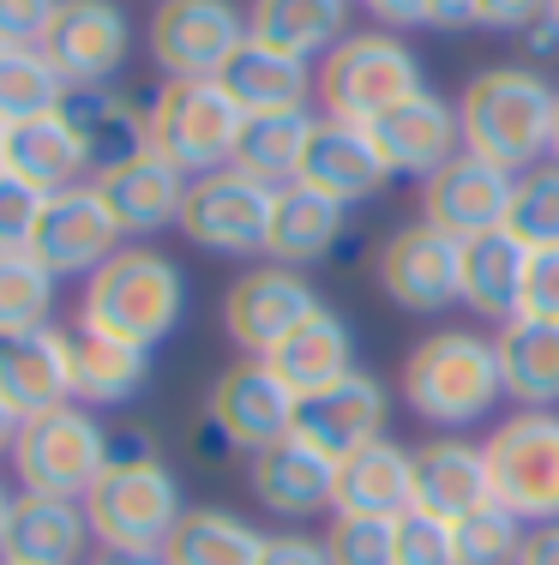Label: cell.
Here are the masks:
<instances>
[{
    "label": "cell",
    "mask_w": 559,
    "mask_h": 565,
    "mask_svg": "<svg viewBox=\"0 0 559 565\" xmlns=\"http://www.w3.org/2000/svg\"><path fill=\"white\" fill-rule=\"evenodd\" d=\"M553 109H559V85H548L536 66H482L458 97L463 151L487 157L512 174L548 163Z\"/></svg>",
    "instance_id": "1"
},
{
    "label": "cell",
    "mask_w": 559,
    "mask_h": 565,
    "mask_svg": "<svg viewBox=\"0 0 559 565\" xmlns=\"http://www.w3.org/2000/svg\"><path fill=\"white\" fill-rule=\"evenodd\" d=\"M85 518H90V535H97L103 554L163 559L175 523L186 518V500H181L175 469L132 439V446H115L109 463H103V476L90 481Z\"/></svg>",
    "instance_id": "2"
},
{
    "label": "cell",
    "mask_w": 559,
    "mask_h": 565,
    "mask_svg": "<svg viewBox=\"0 0 559 565\" xmlns=\"http://www.w3.org/2000/svg\"><path fill=\"white\" fill-rule=\"evenodd\" d=\"M181 313H186L181 265L157 247H139V241H127L103 271H90L85 295H78V326L132 349H157L181 326Z\"/></svg>",
    "instance_id": "3"
},
{
    "label": "cell",
    "mask_w": 559,
    "mask_h": 565,
    "mask_svg": "<svg viewBox=\"0 0 559 565\" xmlns=\"http://www.w3.org/2000/svg\"><path fill=\"white\" fill-rule=\"evenodd\" d=\"M505 397V380H499V349L494 338L482 331H433L409 349L404 361V403L433 427H470V422H487L494 403Z\"/></svg>",
    "instance_id": "4"
},
{
    "label": "cell",
    "mask_w": 559,
    "mask_h": 565,
    "mask_svg": "<svg viewBox=\"0 0 559 565\" xmlns=\"http://www.w3.org/2000/svg\"><path fill=\"white\" fill-rule=\"evenodd\" d=\"M421 90H428V73H421L416 49L391 31H350L331 55H319V103L331 120L373 127Z\"/></svg>",
    "instance_id": "5"
},
{
    "label": "cell",
    "mask_w": 559,
    "mask_h": 565,
    "mask_svg": "<svg viewBox=\"0 0 559 565\" xmlns=\"http://www.w3.org/2000/svg\"><path fill=\"white\" fill-rule=\"evenodd\" d=\"M247 115L217 78H163L151 97V151H163L181 174H211L235 163Z\"/></svg>",
    "instance_id": "6"
},
{
    "label": "cell",
    "mask_w": 559,
    "mask_h": 565,
    "mask_svg": "<svg viewBox=\"0 0 559 565\" xmlns=\"http://www.w3.org/2000/svg\"><path fill=\"white\" fill-rule=\"evenodd\" d=\"M115 439L103 434V422L85 409V403H61V409H43L31 422H19V439H12V469H19L24 493H61V500H85L90 481L103 476Z\"/></svg>",
    "instance_id": "7"
},
{
    "label": "cell",
    "mask_w": 559,
    "mask_h": 565,
    "mask_svg": "<svg viewBox=\"0 0 559 565\" xmlns=\"http://www.w3.org/2000/svg\"><path fill=\"white\" fill-rule=\"evenodd\" d=\"M487 488L524 523H559V415L517 409L487 439Z\"/></svg>",
    "instance_id": "8"
},
{
    "label": "cell",
    "mask_w": 559,
    "mask_h": 565,
    "mask_svg": "<svg viewBox=\"0 0 559 565\" xmlns=\"http://www.w3.org/2000/svg\"><path fill=\"white\" fill-rule=\"evenodd\" d=\"M271 205L277 186L252 181L247 169H211L186 186L181 205V235L198 253H217V259H265V241H271Z\"/></svg>",
    "instance_id": "9"
},
{
    "label": "cell",
    "mask_w": 559,
    "mask_h": 565,
    "mask_svg": "<svg viewBox=\"0 0 559 565\" xmlns=\"http://www.w3.org/2000/svg\"><path fill=\"white\" fill-rule=\"evenodd\" d=\"M144 43L163 78H217L247 43V12L235 0H157Z\"/></svg>",
    "instance_id": "10"
},
{
    "label": "cell",
    "mask_w": 559,
    "mask_h": 565,
    "mask_svg": "<svg viewBox=\"0 0 559 565\" xmlns=\"http://www.w3.org/2000/svg\"><path fill=\"white\" fill-rule=\"evenodd\" d=\"M295 415H301V397L277 380L271 361H235V367H223L205 397V422L223 434V446H235L247 457L295 434Z\"/></svg>",
    "instance_id": "11"
},
{
    "label": "cell",
    "mask_w": 559,
    "mask_h": 565,
    "mask_svg": "<svg viewBox=\"0 0 559 565\" xmlns=\"http://www.w3.org/2000/svg\"><path fill=\"white\" fill-rule=\"evenodd\" d=\"M379 289L404 313H445L463 301V241H451L433 223H409L379 247Z\"/></svg>",
    "instance_id": "12"
},
{
    "label": "cell",
    "mask_w": 559,
    "mask_h": 565,
    "mask_svg": "<svg viewBox=\"0 0 559 565\" xmlns=\"http://www.w3.org/2000/svg\"><path fill=\"white\" fill-rule=\"evenodd\" d=\"M127 247L121 223L109 217L97 186H66V193L43 199V217H36V235H31V259L43 265L49 277H90Z\"/></svg>",
    "instance_id": "13"
},
{
    "label": "cell",
    "mask_w": 559,
    "mask_h": 565,
    "mask_svg": "<svg viewBox=\"0 0 559 565\" xmlns=\"http://www.w3.org/2000/svg\"><path fill=\"white\" fill-rule=\"evenodd\" d=\"M313 307H319V295H313L308 277L265 259V265H252V271H241L229 282V295H223V331H229V343L241 349L247 361H265Z\"/></svg>",
    "instance_id": "14"
},
{
    "label": "cell",
    "mask_w": 559,
    "mask_h": 565,
    "mask_svg": "<svg viewBox=\"0 0 559 565\" xmlns=\"http://www.w3.org/2000/svg\"><path fill=\"white\" fill-rule=\"evenodd\" d=\"M43 55L55 61L66 85H115V73L132 55V24L121 0H61Z\"/></svg>",
    "instance_id": "15"
},
{
    "label": "cell",
    "mask_w": 559,
    "mask_h": 565,
    "mask_svg": "<svg viewBox=\"0 0 559 565\" xmlns=\"http://www.w3.org/2000/svg\"><path fill=\"white\" fill-rule=\"evenodd\" d=\"M512 169L487 163L475 151H458L445 169H433L421 181V223L445 228L451 241L487 235V228L505 223V205H512Z\"/></svg>",
    "instance_id": "16"
},
{
    "label": "cell",
    "mask_w": 559,
    "mask_h": 565,
    "mask_svg": "<svg viewBox=\"0 0 559 565\" xmlns=\"http://www.w3.org/2000/svg\"><path fill=\"white\" fill-rule=\"evenodd\" d=\"M247 488L271 518H313V511L337 505V457L289 434L247 457Z\"/></svg>",
    "instance_id": "17"
},
{
    "label": "cell",
    "mask_w": 559,
    "mask_h": 565,
    "mask_svg": "<svg viewBox=\"0 0 559 565\" xmlns=\"http://www.w3.org/2000/svg\"><path fill=\"white\" fill-rule=\"evenodd\" d=\"M109 205V217L121 223V235H157V228H181V205H186V186L193 174H181L163 151H139L127 163L103 169L90 181Z\"/></svg>",
    "instance_id": "18"
},
{
    "label": "cell",
    "mask_w": 559,
    "mask_h": 565,
    "mask_svg": "<svg viewBox=\"0 0 559 565\" xmlns=\"http://www.w3.org/2000/svg\"><path fill=\"white\" fill-rule=\"evenodd\" d=\"M295 181L313 186V193H325V199H337V205L350 211V205H367L373 193H385L391 169H385V157H379V145H373L367 127L325 115L308 139V157H301Z\"/></svg>",
    "instance_id": "19"
},
{
    "label": "cell",
    "mask_w": 559,
    "mask_h": 565,
    "mask_svg": "<svg viewBox=\"0 0 559 565\" xmlns=\"http://www.w3.org/2000/svg\"><path fill=\"white\" fill-rule=\"evenodd\" d=\"M61 120L73 127L78 151H85L90 181H97L103 169L127 163V157L151 151V109H139V103L115 85H66Z\"/></svg>",
    "instance_id": "20"
},
{
    "label": "cell",
    "mask_w": 559,
    "mask_h": 565,
    "mask_svg": "<svg viewBox=\"0 0 559 565\" xmlns=\"http://www.w3.org/2000/svg\"><path fill=\"white\" fill-rule=\"evenodd\" d=\"M385 415H391V392H385L373 373H350V380H337V385H325V392L301 397L295 434L343 463L350 451L385 439Z\"/></svg>",
    "instance_id": "21"
},
{
    "label": "cell",
    "mask_w": 559,
    "mask_h": 565,
    "mask_svg": "<svg viewBox=\"0 0 559 565\" xmlns=\"http://www.w3.org/2000/svg\"><path fill=\"white\" fill-rule=\"evenodd\" d=\"M367 132H373V145H379L385 169H391V174H416V181H428L433 169H445L451 157L463 151L458 103L433 97V90H421V97L397 103V109L379 115Z\"/></svg>",
    "instance_id": "22"
},
{
    "label": "cell",
    "mask_w": 559,
    "mask_h": 565,
    "mask_svg": "<svg viewBox=\"0 0 559 565\" xmlns=\"http://www.w3.org/2000/svg\"><path fill=\"white\" fill-rule=\"evenodd\" d=\"M0 403L19 422L43 409L73 403V367H66V331L36 326V331H12L0 338Z\"/></svg>",
    "instance_id": "23"
},
{
    "label": "cell",
    "mask_w": 559,
    "mask_h": 565,
    "mask_svg": "<svg viewBox=\"0 0 559 565\" xmlns=\"http://www.w3.org/2000/svg\"><path fill=\"white\" fill-rule=\"evenodd\" d=\"M97 542L85 518V500H61V493H24L12 500L7 542L0 559L12 565H85V547Z\"/></svg>",
    "instance_id": "24"
},
{
    "label": "cell",
    "mask_w": 559,
    "mask_h": 565,
    "mask_svg": "<svg viewBox=\"0 0 559 565\" xmlns=\"http://www.w3.org/2000/svg\"><path fill=\"white\" fill-rule=\"evenodd\" d=\"M265 361H271L277 380H283L295 397H313V392H325V385H337V380L355 373V331H350V319H343L337 307L319 301Z\"/></svg>",
    "instance_id": "25"
},
{
    "label": "cell",
    "mask_w": 559,
    "mask_h": 565,
    "mask_svg": "<svg viewBox=\"0 0 559 565\" xmlns=\"http://www.w3.org/2000/svg\"><path fill=\"white\" fill-rule=\"evenodd\" d=\"M217 85L235 97L241 115H283V109H308V97L319 90V73L301 55H283V49L247 36L235 49V61L217 73Z\"/></svg>",
    "instance_id": "26"
},
{
    "label": "cell",
    "mask_w": 559,
    "mask_h": 565,
    "mask_svg": "<svg viewBox=\"0 0 559 565\" xmlns=\"http://www.w3.org/2000/svg\"><path fill=\"white\" fill-rule=\"evenodd\" d=\"M524 277H529V247L512 228H487V235L463 241V307L475 319L512 326L524 313Z\"/></svg>",
    "instance_id": "27"
},
{
    "label": "cell",
    "mask_w": 559,
    "mask_h": 565,
    "mask_svg": "<svg viewBox=\"0 0 559 565\" xmlns=\"http://www.w3.org/2000/svg\"><path fill=\"white\" fill-rule=\"evenodd\" d=\"M343 217H350V211H343L337 199L313 193V186H301V181L277 186L265 259H271V265H289V271H313L319 259H331V253H337Z\"/></svg>",
    "instance_id": "28"
},
{
    "label": "cell",
    "mask_w": 559,
    "mask_h": 565,
    "mask_svg": "<svg viewBox=\"0 0 559 565\" xmlns=\"http://www.w3.org/2000/svg\"><path fill=\"white\" fill-rule=\"evenodd\" d=\"M487 500H494V488H487V451L482 446H470L458 434H439L416 451V505L421 511L458 523Z\"/></svg>",
    "instance_id": "29"
},
{
    "label": "cell",
    "mask_w": 559,
    "mask_h": 565,
    "mask_svg": "<svg viewBox=\"0 0 559 565\" xmlns=\"http://www.w3.org/2000/svg\"><path fill=\"white\" fill-rule=\"evenodd\" d=\"M416 505V451L397 439H373L337 463V505L331 511H362V518H404Z\"/></svg>",
    "instance_id": "30"
},
{
    "label": "cell",
    "mask_w": 559,
    "mask_h": 565,
    "mask_svg": "<svg viewBox=\"0 0 559 565\" xmlns=\"http://www.w3.org/2000/svg\"><path fill=\"white\" fill-rule=\"evenodd\" d=\"M66 367H73V403L85 409H115V403H132L151 380V349L115 343L103 331H66Z\"/></svg>",
    "instance_id": "31"
},
{
    "label": "cell",
    "mask_w": 559,
    "mask_h": 565,
    "mask_svg": "<svg viewBox=\"0 0 559 565\" xmlns=\"http://www.w3.org/2000/svg\"><path fill=\"white\" fill-rule=\"evenodd\" d=\"M499 380L517 409H559V319L517 313L512 326L494 331Z\"/></svg>",
    "instance_id": "32"
},
{
    "label": "cell",
    "mask_w": 559,
    "mask_h": 565,
    "mask_svg": "<svg viewBox=\"0 0 559 565\" xmlns=\"http://www.w3.org/2000/svg\"><path fill=\"white\" fill-rule=\"evenodd\" d=\"M7 174L24 186H36L43 199L90 181V163H85V151H78L73 127L61 120V109L24 120V127H7Z\"/></svg>",
    "instance_id": "33"
},
{
    "label": "cell",
    "mask_w": 559,
    "mask_h": 565,
    "mask_svg": "<svg viewBox=\"0 0 559 565\" xmlns=\"http://www.w3.org/2000/svg\"><path fill=\"white\" fill-rule=\"evenodd\" d=\"M247 36L283 49V55H331L350 36V0H252Z\"/></svg>",
    "instance_id": "34"
},
{
    "label": "cell",
    "mask_w": 559,
    "mask_h": 565,
    "mask_svg": "<svg viewBox=\"0 0 559 565\" xmlns=\"http://www.w3.org/2000/svg\"><path fill=\"white\" fill-rule=\"evenodd\" d=\"M265 535L223 505H186L163 547V565H259Z\"/></svg>",
    "instance_id": "35"
},
{
    "label": "cell",
    "mask_w": 559,
    "mask_h": 565,
    "mask_svg": "<svg viewBox=\"0 0 559 565\" xmlns=\"http://www.w3.org/2000/svg\"><path fill=\"white\" fill-rule=\"evenodd\" d=\"M319 120L308 109H283V115H247L241 127V145H235V169H247L252 181L265 186H289L308 157V139H313Z\"/></svg>",
    "instance_id": "36"
},
{
    "label": "cell",
    "mask_w": 559,
    "mask_h": 565,
    "mask_svg": "<svg viewBox=\"0 0 559 565\" xmlns=\"http://www.w3.org/2000/svg\"><path fill=\"white\" fill-rule=\"evenodd\" d=\"M66 78L43 49H0V127H24L36 115H55Z\"/></svg>",
    "instance_id": "37"
},
{
    "label": "cell",
    "mask_w": 559,
    "mask_h": 565,
    "mask_svg": "<svg viewBox=\"0 0 559 565\" xmlns=\"http://www.w3.org/2000/svg\"><path fill=\"white\" fill-rule=\"evenodd\" d=\"M55 289H61V277H49L31 253H0V338L49 326Z\"/></svg>",
    "instance_id": "38"
},
{
    "label": "cell",
    "mask_w": 559,
    "mask_h": 565,
    "mask_svg": "<svg viewBox=\"0 0 559 565\" xmlns=\"http://www.w3.org/2000/svg\"><path fill=\"white\" fill-rule=\"evenodd\" d=\"M529 253L559 247V163H536L512 181V205H505V223Z\"/></svg>",
    "instance_id": "39"
},
{
    "label": "cell",
    "mask_w": 559,
    "mask_h": 565,
    "mask_svg": "<svg viewBox=\"0 0 559 565\" xmlns=\"http://www.w3.org/2000/svg\"><path fill=\"white\" fill-rule=\"evenodd\" d=\"M451 542H458V565H517L529 530H524L517 511H505L499 500H487V505H475L470 518L451 523Z\"/></svg>",
    "instance_id": "40"
},
{
    "label": "cell",
    "mask_w": 559,
    "mask_h": 565,
    "mask_svg": "<svg viewBox=\"0 0 559 565\" xmlns=\"http://www.w3.org/2000/svg\"><path fill=\"white\" fill-rule=\"evenodd\" d=\"M331 565H397V518H362V511H337L325 530Z\"/></svg>",
    "instance_id": "41"
},
{
    "label": "cell",
    "mask_w": 559,
    "mask_h": 565,
    "mask_svg": "<svg viewBox=\"0 0 559 565\" xmlns=\"http://www.w3.org/2000/svg\"><path fill=\"white\" fill-rule=\"evenodd\" d=\"M397 565H458V542H451V523L433 511L409 505L397 518Z\"/></svg>",
    "instance_id": "42"
},
{
    "label": "cell",
    "mask_w": 559,
    "mask_h": 565,
    "mask_svg": "<svg viewBox=\"0 0 559 565\" xmlns=\"http://www.w3.org/2000/svg\"><path fill=\"white\" fill-rule=\"evenodd\" d=\"M36 217H43V193L12 174H0V253H24L36 235Z\"/></svg>",
    "instance_id": "43"
},
{
    "label": "cell",
    "mask_w": 559,
    "mask_h": 565,
    "mask_svg": "<svg viewBox=\"0 0 559 565\" xmlns=\"http://www.w3.org/2000/svg\"><path fill=\"white\" fill-rule=\"evenodd\" d=\"M61 0H0V49H43Z\"/></svg>",
    "instance_id": "44"
},
{
    "label": "cell",
    "mask_w": 559,
    "mask_h": 565,
    "mask_svg": "<svg viewBox=\"0 0 559 565\" xmlns=\"http://www.w3.org/2000/svg\"><path fill=\"white\" fill-rule=\"evenodd\" d=\"M524 313L529 319H559V247L529 253V277H524Z\"/></svg>",
    "instance_id": "45"
},
{
    "label": "cell",
    "mask_w": 559,
    "mask_h": 565,
    "mask_svg": "<svg viewBox=\"0 0 559 565\" xmlns=\"http://www.w3.org/2000/svg\"><path fill=\"white\" fill-rule=\"evenodd\" d=\"M259 565H331V554H325V542H313L301 530H277V535H265Z\"/></svg>",
    "instance_id": "46"
},
{
    "label": "cell",
    "mask_w": 559,
    "mask_h": 565,
    "mask_svg": "<svg viewBox=\"0 0 559 565\" xmlns=\"http://www.w3.org/2000/svg\"><path fill=\"white\" fill-rule=\"evenodd\" d=\"M548 19V0H482V31H517Z\"/></svg>",
    "instance_id": "47"
},
{
    "label": "cell",
    "mask_w": 559,
    "mask_h": 565,
    "mask_svg": "<svg viewBox=\"0 0 559 565\" xmlns=\"http://www.w3.org/2000/svg\"><path fill=\"white\" fill-rule=\"evenodd\" d=\"M362 7L385 31H416V24H428V0H362Z\"/></svg>",
    "instance_id": "48"
},
{
    "label": "cell",
    "mask_w": 559,
    "mask_h": 565,
    "mask_svg": "<svg viewBox=\"0 0 559 565\" xmlns=\"http://www.w3.org/2000/svg\"><path fill=\"white\" fill-rule=\"evenodd\" d=\"M428 24L433 31H470V24H482V0H428Z\"/></svg>",
    "instance_id": "49"
},
{
    "label": "cell",
    "mask_w": 559,
    "mask_h": 565,
    "mask_svg": "<svg viewBox=\"0 0 559 565\" xmlns=\"http://www.w3.org/2000/svg\"><path fill=\"white\" fill-rule=\"evenodd\" d=\"M517 565H559V523H536Z\"/></svg>",
    "instance_id": "50"
},
{
    "label": "cell",
    "mask_w": 559,
    "mask_h": 565,
    "mask_svg": "<svg viewBox=\"0 0 559 565\" xmlns=\"http://www.w3.org/2000/svg\"><path fill=\"white\" fill-rule=\"evenodd\" d=\"M524 43H529V55H536V61H553V55H559V31H553L548 19H541V24H529V31H524Z\"/></svg>",
    "instance_id": "51"
},
{
    "label": "cell",
    "mask_w": 559,
    "mask_h": 565,
    "mask_svg": "<svg viewBox=\"0 0 559 565\" xmlns=\"http://www.w3.org/2000/svg\"><path fill=\"white\" fill-rule=\"evenodd\" d=\"M12 439H19V415H12L7 403H0V457L12 451Z\"/></svg>",
    "instance_id": "52"
},
{
    "label": "cell",
    "mask_w": 559,
    "mask_h": 565,
    "mask_svg": "<svg viewBox=\"0 0 559 565\" xmlns=\"http://www.w3.org/2000/svg\"><path fill=\"white\" fill-rule=\"evenodd\" d=\"M85 565H163V559H144V554H97V559H85Z\"/></svg>",
    "instance_id": "53"
},
{
    "label": "cell",
    "mask_w": 559,
    "mask_h": 565,
    "mask_svg": "<svg viewBox=\"0 0 559 565\" xmlns=\"http://www.w3.org/2000/svg\"><path fill=\"white\" fill-rule=\"evenodd\" d=\"M12 500H19V493H12L7 481H0V542H7V518H12Z\"/></svg>",
    "instance_id": "54"
},
{
    "label": "cell",
    "mask_w": 559,
    "mask_h": 565,
    "mask_svg": "<svg viewBox=\"0 0 559 565\" xmlns=\"http://www.w3.org/2000/svg\"><path fill=\"white\" fill-rule=\"evenodd\" d=\"M548 163H559V109H553V157H548Z\"/></svg>",
    "instance_id": "55"
},
{
    "label": "cell",
    "mask_w": 559,
    "mask_h": 565,
    "mask_svg": "<svg viewBox=\"0 0 559 565\" xmlns=\"http://www.w3.org/2000/svg\"><path fill=\"white\" fill-rule=\"evenodd\" d=\"M0 174H7V127H0Z\"/></svg>",
    "instance_id": "56"
},
{
    "label": "cell",
    "mask_w": 559,
    "mask_h": 565,
    "mask_svg": "<svg viewBox=\"0 0 559 565\" xmlns=\"http://www.w3.org/2000/svg\"><path fill=\"white\" fill-rule=\"evenodd\" d=\"M548 24H553V31H559V0H548Z\"/></svg>",
    "instance_id": "57"
},
{
    "label": "cell",
    "mask_w": 559,
    "mask_h": 565,
    "mask_svg": "<svg viewBox=\"0 0 559 565\" xmlns=\"http://www.w3.org/2000/svg\"><path fill=\"white\" fill-rule=\"evenodd\" d=\"M0 565H12V559H0Z\"/></svg>",
    "instance_id": "58"
}]
</instances>
